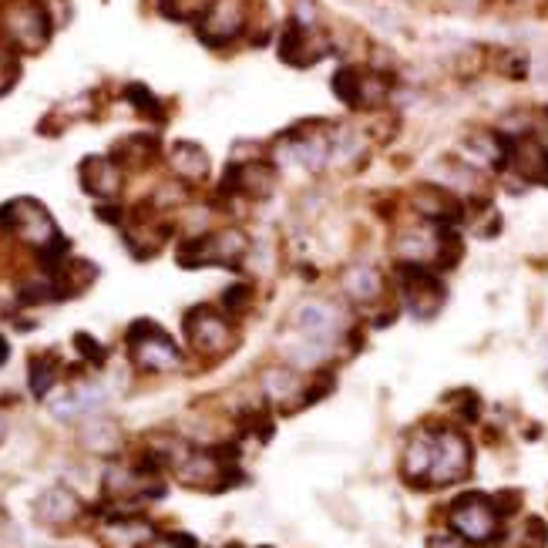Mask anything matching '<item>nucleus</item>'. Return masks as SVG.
Returning <instances> with one entry per match:
<instances>
[{"label": "nucleus", "instance_id": "nucleus-1", "mask_svg": "<svg viewBox=\"0 0 548 548\" xmlns=\"http://www.w3.org/2000/svg\"><path fill=\"white\" fill-rule=\"evenodd\" d=\"M448 522L454 528V535L461 542H471V545H491L498 538V528H501V512L498 505L485 495H461L454 498L451 512H448Z\"/></svg>", "mask_w": 548, "mask_h": 548}, {"label": "nucleus", "instance_id": "nucleus-13", "mask_svg": "<svg viewBox=\"0 0 548 548\" xmlns=\"http://www.w3.org/2000/svg\"><path fill=\"white\" fill-rule=\"evenodd\" d=\"M404 475L411 481H421V478H431V468H434V434H414L404 448V461H401Z\"/></svg>", "mask_w": 548, "mask_h": 548}, {"label": "nucleus", "instance_id": "nucleus-16", "mask_svg": "<svg viewBox=\"0 0 548 548\" xmlns=\"http://www.w3.org/2000/svg\"><path fill=\"white\" fill-rule=\"evenodd\" d=\"M172 165L179 169V175H185V179H199V175H206L209 159H206V152H202L199 145L182 142V145L172 148Z\"/></svg>", "mask_w": 548, "mask_h": 548}, {"label": "nucleus", "instance_id": "nucleus-28", "mask_svg": "<svg viewBox=\"0 0 548 548\" xmlns=\"http://www.w3.org/2000/svg\"><path fill=\"white\" fill-rule=\"evenodd\" d=\"M545 4H548V0H545Z\"/></svg>", "mask_w": 548, "mask_h": 548}, {"label": "nucleus", "instance_id": "nucleus-25", "mask_svg": "<svg viewBox=\"0 0 548 548\" xmlns=\"http://www.w3.org/2000/svg\"><path fill=\"white\" fill-rule=\"evenodd\" d=\"M4 360H7V343L0 340V364H4Z\"/></svg>", "mask_w": 548, "mask_h": 548}, {"label": "nucleus", "instance_id": "nucleus-22", "mask_svg": "<svg viewBox=\"0 0 548 548\" xmlns=\"http://www.w3.org/2000/svg\"><path fill=\"white\" fill-rule=\"evenodd\" d=\"M74 347H78L91 364H101V360H105V347H101L98 340H91L88 333H78V337H74Z\"/></svg>", "mask_w": 548, "mask_h": 548}, {"label": "nucleus", "instance_id": "nucleus-8", "mask_svg": "<svg viewBox=\"0 0 548 548\" xmlns=\"http://www.w3.org/2000/svg\"><path fill=\"white\" fill-rule=\"evenodd\" d=\"M7 31H11V41L14 44H24V48H41L51 34V24H48V14L44 7L37 4H21L7 14Z\"/></svg>", "mask_w": 548, "mask_h": 548}, {"label": "nucleus", "instance_id": "nucleus-24", "mask_svg": "<svg viewBox=\"0 0 548 548\" xmlns=\"http://www.w3.org/2000/svg\"><path fill=\"white\" fill-rule=\"evenodd\" d=\"M249 300V290L246 286H236V290H229L226 293V306H232V310H239V306H243Z\"/></svg>", "mask_w": 548, "mask_h": 548}, {"label": "nucleus", "instance_id": "nucleus-6", "mask_svg": "<svg viewBox=\"0 0 548 548\" xmlns=\"http://www.w3.org/2000/svg\"><path fill=\"white\" fill-rule=\"evenodd\" d=\"M327 54V44L320 41V34H313L310 24L293 21L283 27L280 34V58L293 68H306V64H317Z\"/></svg>", "mask_w": 548, "mask_h": 548}, {"label": "nucleus", "instance_id": "nucleus-4", "mask_svg": "<svg viewBox=\"0 0 548 548\" xmlns=\"http://www.w3.org/2000/svg\"><path fill=\"white\" fill-rule=\"evenodd\" d=\"M471 471V444L461 431H441L434 434V468L431 481L434 485H451L461 481Z\"/></svg>", "mask_w": 548, "mask_h": 548}, {"label": "nucleus", "instance_id": "nucleus-5", "mask_svg": "<svg viewBox=\"0 0 548 548\" xmlns=\"http://www.w3.org/2000/svg\"><path fill=\"white\" fill-rule=\"evenodd\" d=\"M243 24H246V7L239 4V0H216V4L206 7V14H202L199 37L209 41L212 48H219V44H229L232 37H239Z\"/></svg>", "mask_w": 548, "mask_h": 548}, {"label": "nucleus", "instance_id": "nucleus-17", "mask_svg": "<svg viewBox=\"0 0 548 548\" xmlns=\"http://www.w3.org/2000/svg\"><path fill=\"white\" fill-rule=\"evenodd\" d=\"M81 441H85L88 451H98V454H111L118 451V427L111 421H91L85 427V434H81Z\"/></svg>", "mask_w": 548, "mask_h": 548}, {"label": "nucleus", "instance_id": "nucleus-19", "mask_svg": "<svg viewBox=\"0 0 548 548\" xmlns=\"http://www.w3.org/2000/svg\"><path fill=\"white\" fill-rule=\"evenodd\" d=\"M360 81H364V71L360 68H340L333 74V91H337V98L347 101L350 108H360Z\"/></svg>", "mask_w": 548, "mask_h": 548}, {"label": "nucleus", "instance_id": "nucleus-12", "mask_svg": "<svg viewBox=\"0 0 548 548\" xmlns=\"http://www.w3.org/2000/svg\"><path fill=\"white\" fill-rule=\"evenodd\" d=\"M293 323H296V330L306 333V337L330 343L333 330H337V313H333L327 303H303L300 310H296Z\"/></svg>", "mask_w": 548, "mask_h": 548}, {"label": "nucleus", "instance_id": "nucleus-9", "mask_svg": "<svg viewBox=\"0 0 548 548\" xmlns=\"http://www.w3.org/2000/svg\"><path fill=\"white\" fill-rule=\"evenodd\" d=\"M185 330H189L192 343L202 354H222V350L229 347V327L209 310H195L192 317L185 320Z\"/></svg>", "mask_w": 548, "mask_h": 548}, {"label": "nucleus", "instance_id": "nucleus-2", "mask_svg": "<svg viewBox=\"0 0 548 548\" xmlns=\"http://www.w3.org/2000/svg\"><path fill=\"white\" fill-rule=\"evenodd\" d=\"M397 276H401V293L404 303L414 317H434L444 303V286L438 276L431 273L421 263H401L397 266Z\"/></svg>", "mask_w": 548, "mask_h": 548}, {"label": "nucleus", "instance_id": "nucleus-7", "mask_svg": "<svg viewBox=\"0 0 548 548\" xmlns=\"http://www.w3.org/2000/svg\"><path fill=\"white\" fill-rule=\"evenodd\" d=\"M461 152H464V162H471L475 169H505L508 135H501L498 128H478V132L464 138Z\"/></svg>", "mask_w": 548, "mask_h": 548}, {"label": "nucleus", "instance_id": "nucleus-15", "mask_svg": "<svg viewBox=\"0 0 548 548\" xmlns=\"http://www.w3.org/2000/svg\"><path fill=\"white\" fill-rule=\"evenodd\" d=\"M380 290H384V283H380V276H377V269H367V266H357V269H350V276H347V293L354 296L357 303H374Z\"/></svg>", "mask_w": 548, "mask_h": 548}, {"label": "nucleus", "instance_id": "nucleus-23", "mask_svg": "<svg viewBox=\"0 0 548 548\" xmlns=\"http://www.w3.org/2000/svg\"><path fill=\"white\" fill-rule=\"evenodd\" d=\"M427 548H461L458 535H431L427 538Z\"/></svg>", "mask_w": 548, "mask_h": 548}, {"label": "nucleus", "instance_id": "nucleus-14", "mask_svg": "<svg viewBox=\"0 0 548 548\" xmlns=\"http://www.w3.org/2000/svg\"><path fill=\"white\" fill-rule=\"evenodd\" d=\"M81 175H85V189L95 195H111V192H118V185H122L111 159H85L81 162Z\"/></svg>", "mask_w": 548, "mask_h": 548}, {"label": "nucleus", "instance_id": "nucleus-27", "mask_svg": "<svg viewBox=\"0 0 548 548\" xmlns=\"http://www.w3.org/2000/svg\"><path fill=\"white\" fill-rule=\"evenodd\" d=\"M4 431H7V424H4V417H0V441H4Z\"/></svg>", "mask_w": 548, "mask_h": 548}, {"label": "nucleus", "instance_id": "nucleus-10", "mask_svg": "<svg viewBox=\"0 0 548 548\" xmlns=\"http://www.w3.org/2000/svg\"><path fill=\"white\" fill-rule=\"evenodd\" d=\"M81 515V501L68 488H48L37 498V518L48 525H68Z\"/></svg>", "mask_w": 548, "mask_h": 548}, {"label": "nucleus", "instance_id": "nucleus-21", "mask_svg": "<svg viewBox=\"0 0 548 548\" xmlns=\"http://www.w3.org/2000/svg\"><path fill=\"white\" fill-rule=\"evenodd\" d=\"M128 101L138 108V111H145V115H152V118H162V105H159V98L152 95L145 85H128Z\"/></svg>", "mask_w": 548, "mask_h": 548}, {"label": "nucleus", "instance_id": "nucleus-11", "mask_svg": "<svg viewBox=\"0 0 548 548\" xmlns=\"http://www.w3.org/2000/svg\"><path fill=\"white\" fill-rule=\"evenodd\" d=\"M417 209H421L424 219L438 222V226H451V222H458V216H461V206H458V199H454V192L441 189L438 182L424 185L421 195H417Z\"/></svg>", "mask_w": 548, "mask_h": 548}, {"label": "nucleus", "instance_id": "nucleus-3", "mask_svg": "<svg viewBox=\"0 0 548 548\" xmlns=\"http://www.w3.org/2000/svg\"><path fill=\"white\" fill-rule=\"evenodd\" d=\"M128 343H132V354L138 360V367L145 370H172L179 364V350L165 333L148 320H138L128 330Z\"/></svg>", "mask_w": 548, "mask_h": 548}, {"label": "nucleus", "instance_id": "nucleus-20", "mask_svg": "<svg viewBox=\"0 0 548 548\" xmlns=\"http://www.w3.org/2000/svg\"><path fill=\"white\" fill-rule=\"evenodd\" d=\"M54 380H58V367L51 360H31V394L34 397H48Z\"/></svg>", "mask_w": 548, "mask_h": 548}, {"label": "nucleus", "instance_id": "nucleus-26", "mask_svg": "<svg viewBox=\"0 0 548 548\" xmlns=\"http://www.w3.org/2000/svg\"><path fill=\"white\" fill-rule=\"evenodd\" d=\"M152 548H175V545L169 542V538H165V542H159V545H152Z\"/></svg>", "mask_w": 548, "mask_h": 548}, {"label": "nucleus", "instance_id": "nucleus-18", "mask_svg": "<svg viewBox=\"0 0 548 548\" xmlns=\"http://www.w3.org/2000/svg\"><path fill=\"white\" fill-rule=\"evenodd\" d=\"M263 387L269 397H276V401H286V397H293L296 390H300V380H296L293 370L286 367H273L263 374Z\"/></svg>", "mask_w": 548, "mask_h": 548}]
</instances>
